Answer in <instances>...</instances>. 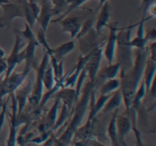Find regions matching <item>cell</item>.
Returning a JSON list of instances; mask_svg holds the SVG:
<instances>
[{"mask_svg": "<svg viewBox=\"0 0 156 146\" xmlns=\"http://www.w3.org/2000/svg\"><path fill=\"white\" fill-rule=\"evenodd\" d=\"M50 1H51L52 5H53V8H52L53 17L58 16V18L55 20H53L52 22H59L60 18L67 10V8H68L67 1L66 0H50Z\"/></svg>", "mask_w": 156, "mask_h": 146, "instance_id": "83f0119b", "label": "cell"}, {"mask_svg": "<svg viewBox=\"0 0 156 146\" xmlns=\"http://www.w3.org/2000/svg\"><path fill=\"white\" fill-rule=\"evenodd\" d=\"M155 0H143V18H146V13L149 9L155 8Z\"/></svg>", "mask_w": 156, "mask_h": 146, "instance_id": "f35d334b", "label": "cell"}, {"mask_svg": "<svg viewBox=\"0 0 156 146\" xmlns=\"http://www.w3.org/2000/svg\"><path fill=\"white\" fill-rule=\"evenodd\" d=\"M145 37H146V40H147V41H149V40L154 41V40H155V39H156V29H155V27H154L153 28H152L151 30H149V31L147 32V33L145 35Z\"/></svg>", "mask_w": 156, "mask_h": 146, "instance_id": "60d3db41", "label": "cell"}, {"mask_svg": "<svg viewBox=\"0 0 156 146\" xmlns=\"http://www.w3.org/2000/svg\"><path fill=\"white\" fill-rule=\"evenodd\" d=\"M146 94V85H145L144 81H142L141 84L140 85L139 88H137L135 94H134L132 104H131V107L133 109H137L140 108V105H141L142 101L144 99L145 96Z\"/></svg>", "mask_w": 156, "mask_h": 146, "instance_id": "f546056e", "label": "cell"}, {"mask_svg": "<svg viewBox=\"0 0 156 146\" xmlns=\"http://www.w3.org/2000/svg\"><path fill=\"white\" fill-rule=\"evenodd\" d=\"M120 70V65L119 62L116 63L109 64L107 67H105L99 75L96 77L95 82H94V88H97L98 85H101L105 81L108 79L115 78L116 76L119 73Z\"/></svg>", "mask_w": 156, "mask_h": 146, "instance_id": "5bb4252c", "label": "cell"}, {"mask_svg": "<svg viewBox=\"0 0 156 146\" xmlns=\"http://www.w3.org/2000/svg\"><path fill=\"white\" fill-rule=\"evenodd\" d=\"M50 62H51L52 68H53L55 82L60 80L64 76V59L57 61L53 56H50Z\"/></svg>", "mask_w": 156, "mask_h": 146, "instance_id": "4dcf8cb0", "label": "cell"}, {"mask_svg": "<svg viewBox=\"0 0 156 146\" xmlns=\"http://www.w3.org/2000/svg\"><path fill=\"white\" fill-rule=\"evenodd\" d=\"M33 84L32 82H29L26 85L20 89H17L15 91V98H16L17 103H18V116H20L24 111L26 105L27 103V100L32 91Z\"/></svg>", "mask_w": 156, "mask_h": 146, "instance_id": "4fadbf2b", "label": "cell"}, {"mask_svg": "<svg viewBox=\"0 0 156 146\" xmlns=\"http://www.w3.org/2000/svg\"><path fill=\"white\" fill-rule=\"evenodd\" d=\"M5 55V53L4 50L0 47V57H4Z\"/></svg>", "mask_w": 156, "mask_h": 146, "instance_id": "bcb514c9", "label": "cell"}, {"mask_svg": "<svg viewBox=\"0 0 156 146\" xmlns=\"http://www.w3.org/2000/svg\"><path fill=\"white\" fill-rule=\"evenodd\" d=\"M149 56L147 47L144 49H136L135 53V60L130 69L125 73L120 74V87L127 115L131 107L133 99L137 88L140 86V81L143 75L146 61Z\"/></svg>", "mask_w": 156, "mask_h": 146, "instance_id": "6da1fadb", "label": "cell"}, {"mask_svg": "<svg viewBox=\"0 0 156 146\" xmlns=\"http://www.w3.org/2000/svg\"><path fill=\"white\" fill-rule=\"evenodd\" d=\"M57 97L62 103L68 108L69 115L74 107L75 99H76V90L73 88H62L58 93Z\"/></svg>", "mask_w": 156, "mask_h": 146, "instance_id": "ffe728a7", "label": "cell"}, {"mask_svg": "<svg viewBox=\"0 0 156 146\" xmlns=\"http://www.w3.org/2000/svg\"><path fill=\"white\" fill-rule=\"evenodd\" d=\"M148 50H149V57L152 60L156 61V56H155V50H156V41L154 40L152 41V43H151L150 45L149 46V47H147Z\"/></svg>", "mask_w": 156, "mask_h": 146, "instance_id": "ab89813d", "label": "cell"}, {"mask_svg": "<svg viewBox=\"0 0 156 146\" xmlns=\"http://www.w3.org/2000/svg\"><path fill=\"white\" fill-rule=\"evenodd\" d=\"M9 2H11L10 0H0V7H1V5H2L7 4V3Z\"/></svg>", "mask_w": 156, "mask_h": 146, "instance_id": "ee69618b", "label": "cell"}, {"mask_svg": "<svg viewBox=\"0 0 156 146\" xmlns=\"http://www.w3.org/2000/svg\"><path fill=\"white\" fill-rule=\"evenodd\" d=\"M62 26V32L69 33L72 38H75L80 31L82 26V21L79 17L66 16L59 21Z\"/></svg>", "mask_w": 156, "mask_h": 146, "instance_id": "7c38bea8", "label": "cell"}, {"mask_svg": "<svg viewBox=\"0 0 156 146\" xmlns=\"http://www.w3.org/2000/svg\"><path fill=\"white\" fill-rule=\"evenodd\" d=\"M108 2V0H99V4H98V6L97 10L98 11L99 9H100L101 8V6L105 4V2Z\"/></svg>", "mask_w": 156, "mask_h": 146, "instance_id": "7bdbcfd3", "label": "cell"}, {"mask_svg": "<svg viewBox=\"0 0 156 146\" xmlns=\"http://www.w3.org/2000/svg\"><path fill=\"white\" fill-rule=\"evenodd\" d=\"M55 78L52 65H48L43 74V85L47 91L51 89L55 85Z\"/></svg>", "mask_w": 156, "mask_h": 146, "instance_id": "1f68e13d", "label": "cell"}, {"mask_svg": "<svg viewBox=\"0 0 156 146\" xmlns=\"http://www.w3.org/2000/svg\"><path fill=\"white\" fill-rule=\"evenodd\" d=\"M149 18H142L141 21L139 23L138 29H137L136 35L135 37L130 40V45L133 48L136 49H144L146 47L148 41L145 37V29L144 24Z\"/></svg>", "mask_w": 156, "mask_h": 146, "instance_id": "44dd1931", "label": "cell"}, {"mask_svg": "<svg viewBox=\"0 0 156 146\" xmlns=\"http://www.w3.org/2000/svg\"><path fill=\"white\" fill-rule=\"evenodd\" d=\"M12 100V113L9 117V134L8 137L6 144L8 146L15 145L17 144V137H18V128L20 126L18 123V103L15 98V92L9 94Z\"/></svg>", "mask_w": 156, "mask_h": 146, "instance_id": "52a82bcc", "label": "cell"}, {"mask_svg": "<svg viewBox=\"0 0 156 146\" xmlns=\"http://www.w3.org/2000/svg\"><path fill=\"white\" fill-rule=\"evenodd\" d=\"M69 112L68 110V108L67 106H66L64 103H62V109H61V113H60V115H59V119H56V123H55L54 126L53 127V131L57 130L58 129L61 127L62 126H63L64 123H66L67 120L69 119Z\"/></svg>", "mask_w": 156, "mask_h": 146, "instance_id": "836d02e7", "label": "cell"}, {"mask_svg": "<svg viewBox=\"0 0 156 146\" xmlns=\"http://www.w3.org/2000/svg\"><path fill=\"white\" fill-rule=\"evenodd\" d=\"M94 88V83L89 80L82 87L79 100L75 104L69 117L66 129L59 138H56L55 145H68L71 144L75 132L82 125L84 117L89 108L91 94Z\"/></svg>", "mask_w": 156, "mask_h": 146, "instance_id": "7a4b0ae2", "label": "cell"}, {"mask_svg": "<svg viewBox=\"0 0 156 146\" xmlns=\"http://www.w3.org/2000/svg\"><path fill=\"white\" fill-rule=\"evenodd\" d=\"M25 1L18 0L17 2H9L1 5L3 12L0 17V27L9 28L15 18H24Z\"/></svg>", "mask_w": 156, "mask_h": 146, "instance_id": "8992f818", "label": "cell"}, {"mask_svg": "<svg viewBox=\"0 0 156 146\" xmlns=\"http://www.w3.org/2000/svg\"><path fill=\"white\" fill-rule=\"evenodd\" d=\"M120 87V81L119 79L112 78L105 81L101 87V94H111L119 89Z\"/></svg>", "mask_w": 156, "mask_h": 146, "instance_id": "f1b7e54d", "label": "cell"}, {"mask_svg": "<svg viewBox=\"0 0 156 146\" xmlns=\"http://www.w3.org/2000/svg\"><path fill=\"white\" fill-rule=\"evenodd\" d=\"M10 97H8L7 100H3L2 104V109L0 111V131L2 129V126L5 123V119L6 113H7V105Z\"/></svg>", "mask_w": 156, "mask_h": 146, "instance_id": "74e56055", "label": "cell"}, {"mask_svg": "<svg viewBox=\"0 0 156 146\" xmlns=\"http://www.w3.org/2000/svg\"><path fill=\"white\" fill-rule=\"evenodd\" d=\"M93 23H94V18H89V19L87 20L84 24H82V28H81L80 31L78 33L77 36H76L77 39H81L82 36H85L90 30L92 29Z\"/></svg>", "mask_w": 156, "mask_h": 146, "instance_id": "d590c367", "label": "cell"}, {"mask_svg": "<svg viewBox=\"0 0 156 146\" xmlns=\"http://www.w3.org/2000/svg\"><path fill=\"white\" fill-rule=\"evenodd\" d=\"M40 5H41V11H40L37 21L40 24L41 28L46 31L48 28L50 21H51V18H53V15H52L53 5H52L51 1L42 3Z\"/></svg>", "mask_w": 156, "mask_h": 146, "instance_id": "e0dca14e", "label": "cell"}, {"mask_svg": "<svg viewBox=\"0 0 156 146\" xmlns=\"http://www.w3.org/2000/svg\"><path fill=\"white\" fill-rule=\"evenodd\" d=\"M116 124H117L119 145H126V137L132 130V124L129 116H128L127 115H120L118 113L117 116Z\"/></svg>", "mask_w": 156, "mask_h": 146, "instance_id": "8fae6325", "label": "cell"}, {"mask_svg": "<svg viewBox=\"0 0 156 146\" xmlns=\"http://www.w3.org/2000/svg\"><path fill=\"white\" fill-rule=\"evenodd\" d=\"M15 43H14L13 49L11 53L10 56L6 58L8 64V68L5 73V78H7L12 71H14L17 65H18V54H19L20 50L21 47V43H22V37L20 35L18 30H15Z\"/></svg>", "mask_w": 156, "mask_h": 146, "instance_id": "30bf717a", "label": "cell"}, {"mask_svg": "<svg viewBox=\"0 0 156 146\" xmlns=\"http://www.w3.org/2000/svg\"><path fill=\"white\" fill-rule=\"evenodd\" d=\"M111 94H106V95H105V94H101V96L98 97V99L97 100L96 103L94 102V103H91V104H89V106H91V110H90L87 120H91V121H92V120L97 116L98 114L101 111V109H103L105 103H106L107 100L110 98Z\"/></svg>", "mask_w": 156, "mask_h": 146, "instance_id": "d4e9b609", "label": "cell"}, {"mask_svg": "<svg viewBox=\"0 0 156 146\" xmlns=\"http://www.w3.org/2000/svg\"><path fill=\"white\" fill-rule=\"evenodd\" d=\"M123 101V95L120 89H117V91H114V94H111L110 98L107 100L104 106L103 109H101L103 113H112L114 109L119 108V106L121 104Z\"/></svg>", "mask_w": 156, "mask_h": 146, "instance_id": "7402d4cb", "label": "cell"}, {"mask_svg": "<svg viewBox=\"0 0 156 146\" xmlns=\"http://www.w3.org/2000/svg\"><path fill=\"white\" fill-rule=\"evenodd\" d=\"M75 48V43L73 41H68L64 43L62 45L53 49V55L52 56L57 61L64 59L65 56L71 53Z\"/></svg>", "mask_w": 156, "mask_h": 146, "instance_id": "4316f807", "label": "cell"}, {"mask_svg": "<svg viewBox=\"0 0 156 146\" xmlns=\"http://www.w3.org/2000/svg\"><path fill=\"white\" fill-rule=\"evenodd\" d=\"M156 71V61L152 60L148 56L146 61L144 71H143V81L146 85V91H149L155 78Z\"/></svg>", "mask_w": 156, "mask_h": 146, "instance_id": "ac0fdd59", "label": "cell"}, {"mask_svg": "<svg viewBox=\"0 0 156 146\" xmlns=\"http://www.w3.org/2000/svg\"><path fill=\"white\" fill-rule=\"evenodd\" d=\"M46 31H44V30H42L41 28L39 29V30L37 31V36H36L37 40L38 43H39V45H41L44 49L45 50V52L49 55V56H52L53 55V49L50 47L48 42L47 40V38H46Z\"/></svg>", "mask_w": 156, "mask_h": 146, "instance_id": "d6a6232c", "label": "cell"}, {"mask_svg": "<svg viewBox=\"0 0 156 146\" xmlns=\"http://www.w3.org/2000/svg\"><path fill=\"white\" fill-rule=\"evenodd\" d=\"M41 11V5L37 2H29L26 0L24 2V17L25 22L33 28L35 22L37 21Z\"/></svg>", "mask_w": 156, "mask_h": 146, "instance_id": "9a60e30c", "label": "cell"}, {"mask_svg": "<svg viewBox=\"0 0 156 146\" xmlns=\"http://www.w3.org/2000/svg\"><path fill=\"white\" fill-rule=\"evenodd\" d=\"M36 2L39 5H41V4H42V3L47 2H50V0H36Z\"/></svg>", "mask_w": 156, "mask_h": 146, "instance_id": "f6af8a7d", "label": "cell"}, {"mask_svg": "<svg viewBox=\"0 0 156 146\" xmlns=\"http://www.w3.org/2000/svg\"><path fill=\"white\" fill-rule=\"evenodd\" d=\"M53 132V131L52 129H47V131H45V132H43V133H41V135H38V136L31 138V139H30L29 141H30V142H32V143H34V144H43L44 141H47V138L50 137V135H51Z\"/></svg>", "mask_w": 156, "mask_h": 146, "instance_id": "8d00e7d4", "label": "cell"}, {"mask_svg": "<svg viewBox=\"0 0 156 146\" xmlns=\"http://www.w3.org/2000/svg\"><path fill=\"white\" fill-rule=\"evenodd\" d=\"M92 121L87 120L86 123H85L84 126H80L76 129L74 135H73V140H72V141H73V142L75 143L77 142V141H84V140H86L93 136Z\"/></svg>", "mask_w": 156, "mask_h": 146, "instance_id": "603a6c76", "label": "cell"}, {"mask_svg": "<svg viewBox=\"0 0 156 146\" xmlns=\"http://www.w3.org/2000/svg\"><path fill=\"white\" fill-rule=\"evenodd\" d=\"M66 1L67 4H68V8H67V10L66 12V13L62 15V18H60L59 21H61V20L63 19L64 18L68 16L72 12H73V11L76 10V9L80 7L82 5H83L84 3L88 2V0H66Z\"/></svg>", "mask_w": 156, "mask_h": 146, "instance_id": "e575fe53", "label": "cell"}, {"mask_svg": "<svg viewBox=\"0 0 156 146\" xmlns=\"http://www.w3.org/2000/svg\"><path fill=\"white\" fill-rule=\"evenodd\" d=\"M113 114L111 117L109 123H108V128H107V132L109 136L110 140L111 141V144L114 146H118L119 141L117 138V124H116V120H117V116L119 113V108H117L113 111Z\"/></svg>", "mask_w": 156, "mask_h": 146, "instance_id": "cb8c5ba5", "label": "cell"}, {"mask_svg": "<svg viewBox=\"0 0 156 146\" xmlns=\"http://www.w3.org/2000/svg\"><path fill=\"white\" fill-rule=\"evenodd\" d=\"M27 41H28V43H27V47L24 48L25 66H24V69L30 71L34 65V62L35 61V51H36L37 47L39 46V43H38L36 36H34V37L27 40Z\"/></svg>", "mask_w": 156, "mask_h": 146, "instance_id": "2e32d148", "label": "cell"}, {"mask_svg": "<svg viewBox=\"0 0 156 146\" xmlns=\"http://www.w3.org/2000/svg\"><path fill=\"white\" fill-rule=\"evenodd\" d=\"M8 68V64L7 61H6V58L0 57V75L5 73L6 70Z\"/></svg>", "mask_w": 156, "mask_h": 146, "instance_id": "b9f144b4", "label": "cell"}, {"mask_svg": "<svg viewBox=\"0 0 156 146\" xmlns=\"http://www.w3.org/2000/svg\"><path fill=\"white\" fill-rule=\"evenodd\" d=\"M59 103H60V100H59V97H56L54 103L53 104L52 107L50 108V110L48 111L45 118H44V120L43 121L44 124H45L46 129H53L55 123H56V119H57V111Z\"/></svg>", "mask_w": 156, "mask_h": 146, "instance_id": "484cf974", "label": "cell"}, {"mask_svg": "<svg viewBox=\"0 0 156 146\" xmlns=\"http://www.w3.org/2000/svg\"><path fill=\"white\" fill-rule=\"evenodd\" d=\"M27 1H28L29 2H36V0H27Z\"/></svg>", "mask_w": 156, "mask_h": 146, "instance_id": "7dc6e473", "label": "cell"}, {"mask_svg": "<svg viewBox=\"0 0 156 146\" xmlns=\"http://www.w3.org/2000/svg\"><path fill=\"white\" fill-rule=\"evenodd\" d=\"M102 53L103 49L98 47L95 48L87 63L85 64V68L87 71V76H88L89 81L92 83H94L98 73L101 61L102 59Z\"/></svg>", "mask_w": 156, "mask_h": 146, "instance_id": "ba28073f", "label": "cell"}, {"mask_svg": "<svg viewBox=\"0 0 156 146\" xmlns=\"http://www.w3.org/2000/svg\"><path fill=\"white\" fill-rule=\"evenodd\" d=\"M110 20V6L108 2H105L98 10V15L95 23V31L97 34L101 32L102 29L108 25Z\"/></svg>", "mask_w": 156, "mask_h": 146, "instance_id": "d6986e66", "label": "cell"}, {"mask_svg": "<svg viewBox=\"0 0 156 146\" xmlns=\"http://www.w3.org/2000/svg\"><path fill=\"white\" fill-rule=\"evenodd\" d=\"M49 63H50V56L45 52L41 64L37 68L36 80H35V83L33 84L32 91L29 96L28 100H27V102L34 107L37 106L38 103L41 101V98H42L43 89H44L43 74H44V71L47 68Z\"/></svg>", "mask_w": 156, "mask_h": 146, "instance_id": "5b68a950", "label": "cell"}, {"mask_svg": "<svg viewBox=\"0 0 156 146\" xmlns=\"http://www.w3.org/2000/svg\"><path fill=\"white\" fill-rule=\"evenodd\" d=\"M117 30H118V27H117V24H110L109 36H108V39L107 40L105 50H103L104 55H105V58L108 61V65L113 63V61H114L116 47H117Z\"/></svg>", "mask_w": 156, "mask_h": 146, "instance_id": "9c48e42d", "label": "cell"}, {"mask_svg": "<svg viewBox=\"0 0 156 146\" xmlns=\"http://www.w3.org/2000/svg\"><path fill=\"white\" fill-rule=\"evenodd\" d=\"M29 72L30 71L24 69L21 72L13 71L7 78L3 76L0 79V107L2 104L3 98L19 88L28 75Z\"/></svg>", "mask_w": 156, "mask_h": 146, "instance_id": "277c9868", "label": "cell"}, {"mask_svg": "<svg viewBox=\"0 0 156 146\" xmlns=\"http://www.w3.org/2000/svg\"><path fill=\"white\" fill-rule=\"evenodd\" d=\"M134 26L130 25L126 28L121 29L117 33V62L120 65V74L125 73L133 65V47L130 45L131 33Z\"/></svg>", "mask_w": 156, "mask_h": 146, "instance_id": "3957f363", "label": "cell"}]
</instances>
